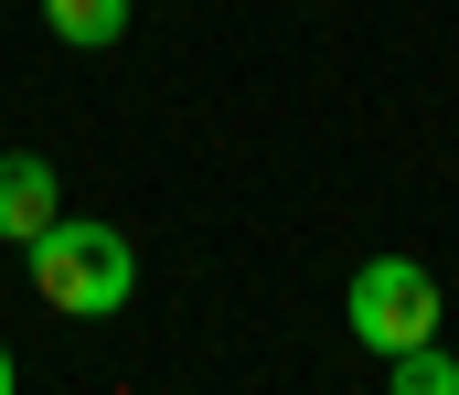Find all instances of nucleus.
Instances as JSON below:
<instances>
[{
  "label": "nucleus",
  "instance_id": "nucleus-1",
  "mask_svg": "<svg viewBox=\"0 0 459 395\" xmlns=\"http://www.w3.org/2000/svg\"><path fill=\"white\" fill-rule=\"evenodd\" d=\"M22 257H32V299L54 321H117L128 288H139V246L117 225H86V214H54Z\"/></svg>",
  "mask_w": 459,
  "mask_h": 395
},
{
  "label": "nucleus",
  "instance_id": "nucleus-2",
  "mask_svg": "<svg viewBox=\"0 0 459 395\" xmlns=\"http://www.w3.org/2000/svg\"><path fill=\"white\" fill-rule=\"evenodd\" d=\"M342 310H352V342H363L374 364L406 353V342H438V278L417 257H363L352 288H342Z\"/></svg>",
  "mask_w": 459,
  "mask_h": 395
},
{
  "label": "nucleus",
  "instance_id": "nucleus-3",
  "mask_svg": "<svg viewBox=\"0 0 459 395\" xmlns=\"http://www.w3.org/2000/svg\"><path fill=\"white\" fill-rule=\"evenodd\" d=\"M54 214H65V171H54L43 150H0V236L32 246Z\"/></svg>",
  "mask_w": 459,
  "mask_h": 395
},
{
  "label": "nucleus",
  "instance_id": "nucleus-4",
  "mask_svg": "<svg viewBox=\"0 0 459 395\" xmlns=\"http://www.w3.org/2000/svg\"><path fill=\"white\" fill-rule=\"evenodd\" d=\"M43 32L75 43V54H108L117 32H128V0H43Z\"/></svg>",
  "mask_w": 459,
  "mask_h": 395
},
{
  "label": "nucleus",
  "instance_id": "nucleus-5",
  "mask_svg": "<svg viewBox=\"0 0 459 395\" xmlns=\"http://www.w3.org/2000/svg\"><path fill=\"white\" fill-rule=\"evenodd\" d=\"M385 385H395V395H459V353L406 342V353H385Z\"/></svg>",
  "mask_w": 459,
  "mask_h": 395
},
{
  "label": "nucleus",
  "instance_id": "nucleus-6",
  "mask_svg": "<svg viewBox=\"0 0 459 395\" xmlns=\"http://www.w3.org/2000/svg\"><path fill=\"white\" fill-rule=\"evenodd\" d=\"M11 385H22V364H11V342H0V395H11Z\"/></svg>",
  "mask_w": 459,
  "mask_h": 395
}]
</instances>
